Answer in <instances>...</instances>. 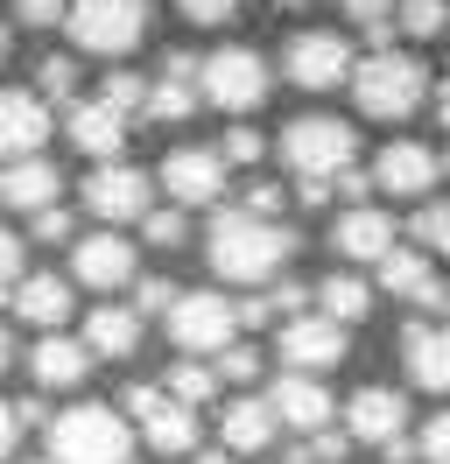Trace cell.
<instances>
[{"label":"cell","mask_w":450,"mask_h":464,"mask_svg":"<svg viewBox=\"0 0 450 464\" xmlns=\"http://www.w3.org/2000/svg\"><path fill=\"white\" fill-rule=\"evenodd\" d=\"M289 254H296V232L281 226V218H260V211H219L211 218V232H204V261H211V275L219 282H268V275H281L289 267Z\"/></svg>","instance_id":"6da1fadb"},{"label":"cell","mask_w":450,"mask_h":464,"mask_svg":"<svg viewBox=\"0 0 450 464\" xmlns=\"http://www.w3.org/2000/svg\"><path fill=\"white\" fill-rule=\"evenodd\" d=\"M352 99H359L366 120H408L429 99V71H422V57H408V50H373V57L352 71Z\"/></svg>","instance_id":"7a4b0ae2"},{"label":"cell","mask_w":450,"mask_h":464,"mask_svg":"<svg viewBox=\"0 0 450 464\" xmlns=\"http://www.w3.org/2000/svg\"><path fill=\"white\" fill-rule=\"evenodd\" d=\"M50 458L56 464H134V436L112 408L84 401V408L50 415Z\"/></svg>","instance_id":"3957f363"},{"label":"cell","mask_w":450,"mask_h":464,"mask_svg":"<svg viewBox=\"0 0 450 464\" xmlns=\"http://www.w3.org/2000/svg\"><path fill=\"white\" fill-rule=\"evenodd\" d=\"M359 155V134L331 113H303L281 127V162L296 169V183H338Z\"/></svg>","instance_id":"277c9868"},{"label":"cell","mask_w":450,"mask_h":464,"mask_svg":"<svg viewBox=\"0 0 450 464\" xmlns=\"http://www.w3.org/2000/svg\"><path fill=\"white\" fill-rule=\"evenodd\" d=\"M148 0H71V14H64V29L78 43L84 57H127L141 35H148Z\"/></svg>","instance_id":"5b68a950"},{"label":"cell","mask_w":450,"mask_h":464,"mask_svg":"<svg viewBox=\"0 0 450 464\" xmlns=\"http://www.w3.org/2000/svg\"><path fill=\"white\" fill-rule=\"evenodd\" d=\"M268 85H275V78H268V57H260V50H240V43H232V50H211V57H204V99H211L219 113H260V106H268Z\"/></svg>","instance_id":"8992f818"},{"label":"cell","mask_w":450,"mask_h":464,"mask_svg":"<svg viewBox=\"0 0 450 464\" xmlns=\"http://www.w3.org/2000/svg\"><path fill=\"white\" fill-rule=\"evenodd\" d=\"M232 331H240V303H225L219 289H183L176 295V310H169V338L183 352H225L232 345Z\"/></svg>","instance_id":"52a82bcc"},{"label":"cell","mask_w":450,"mask_h":464,"mask_svg":"<svg viewBox=\"0 0 450 464\" xmlns=\"http://www.w3.org/2000/svg\"><path fill=\"white\" fill-rule=\"evenodd\" d=\"M281 71H289V85H303V92H338V85H352L359 63H352V50H345V35L303 29V35H289Z\"/></svg>","instance_id":"ba28073f"},{"label":"cell","mask_w":450,"mask_h":464,"mask_svg":"<svg viewBox=\"0 0 450 464\" xmlns=\"http://www.w3.org/2000/svg\"><path fill=\"white\" fill-rule=\"evenodd\" d=\"M148 198H155V183H148L134 162H120V155L84 176V211L106 218V226H134V218H148V211H155Z\"/></svg>","instance_id":"9c48e42d"},{"label":"cell","mask_w":450,"mask_h":464,"mask_svg":"<svg viewBox=\"0 0 450 464\" xmlns=\"http://www.w3.org/2000/svg\"><path fill=\"white\" fill-rule=\"evenodd\" d=\"M127 415H141V436H148L162 458L197 450V408L162 394V387H127Z\"/></svg>","instance_id":"30bf717a"},{"label":"cell","mask_w":450,"mask_h":464,"mask_svg":"<svg viewBox=\"0 0 450 464\" xmlns=\"http://www.w3.org/2000/svg\"><path fill=\"white\" fill-rule=\"evenodd\" d=\"M345 359V324L324 317V310H303V317L281 324V366L289 373H331Z\"/></svg>","instance_id":"8fae6325"},{"label":"cell","mask_w":450,"mask_h":464,"mask_svg":"<svg viewBox=\"0 0 450 464\" xmlns=\"http://www.w3.org/2000/svg\"><path fill=\"white\" fill-rule=\"evenodd\" d=\"M225 148H176L162 162V190L169 204H183V211H197V204H219L225 198Z\"/></svg>","instance_id":"7c38bea8"},{"label":"cell","mask_w":450,"mask_h":464,"mask_svg":"<svg viewBox=\"0 0 450 464\" xmlns=\"http://www.w3.org/2000/svg\"><path fill=\"white\" fill-rule=\"evenodd\" d=\"M408 430V401L394 394V387H359L352 408H345V436L352 443H373V450H394Z\"/></svg>","instance_id":"4fadbf2b"},{"label":"cell","mask_w":450,"mask_h":464,"mask_svg":"<svg viewBox=\"0 0 450 464\" xmlns=\"http://www.w3.org/2000/svg\"><path fill=\"white\" fill-rule=\"evenodd\" d=\"M436 176H444V155L422 141H387L380 162H373V183L387 198H422V190H436Z\"/></svg>","instance_id":"5bb4252c"},{"label":"cell","mask_w":450,"mask_h":464,"mask_svg":"<svg viewBox=\"0 0 450 464\" xmlns=\"http://www.w3.org/2000/svg\"><path fill=\"white\" fill-rule=\"evenodd\" d=\"M71 275H78L84 289H127L134 282V246L120 239V232H84L78 246H71Z\"/></svg>","instance_id":"9a60e30c"},{"label":"cell","mask_w":450,"mask_h":464,"mask_svg":"<svg viewBox=\"0 0 450 464\" xmlns=\"http://www.w3.org/2000/svg\"><path fill=\"white\" fill-rule=\"evenodd\" d=\"M380 289L416 303V310H450V289H444V275H436V261L416 254V246H394L387 261H380Z\"/></svg>","instance_id":"2e32d148"},{"label":"cell","mask_w":450,"mask_h":464,"mask_svg":"<svg viewBox=\"0 0 450 464\" xmlns=\"http://www.w3.org/2000/svg\"><path fill=\"white\" fill-rule=\"evenodd\" d=\"M401 366H408V380L416 387H429V394H450V324H408L401 331Z\"/></svg>","instance_id":"e0dca14e"},{"label":"cell","mask_w":450,"mask_h":464,"mask_svg":"<svg viewBox=\"0 0 450 464\" xmlns=\"http://www.w3.org/2000/svg\"><path fill=\"white\" fill-rule=\"evenodd\" d=\"M43 141H50V106L35 92H0V162L43 155Z\"/></svg>","instance_id":"ac0fdd59"},{"label":"cell","mask_w":450,"mask_h":464,"mask_svg":"<svg viewBox=\"0 0 450 464\" xmlns=\"http://www.w3.org/2000/svg\"><path fill=\"white\" fill-rule=\"evenodd\" d=\"M331 246L345 254V261H373V267H380L394 254V218H387V211H373V204H352V211L331 226Z\"/></svg>","instance_id":"d6986e66"},{"label":"cell","mask_w":450,"mask_h":464,"mask_svg":"<svg viewBox=\"0 0 450 464\" xmlns=\"http://www.w3.org/2000/svg\"><path fill=\"white\" fill-rule=\"evenodd\" d=\"M127 120L134 113H120L112 99H84V106H71V141H78L92 162H112V155L127 148Z\"/></svg>","instance_id":"ffe728a7"},{"label":"cell","mask_w":450,"mask_h":464,"mask_svg":"<svg viewBox=\"0 0 450 464\" xmlns=\"http://www.w3.org/2000/svg\"><path fill=\"white\" fill-rule=\"evenodd\" d=\"M56 190H64V176H56V162H43V155H15V162H0V204H15V211H43V204H56Z\"/></svg>","instance_id":"44dd1931"},{"label":"cell","mask_w":450,"mask_h":464,"mask_svg":"<svg viewBox=\"0 0 450 464\" xmlns=\"http://www.w3.org/2000/svg\"><path fill=\"white\" fill-rule=\"evenodd\" d=\"M268 401H275V415H281V422H296V430H331V415H338L331 387H324L317 373H289Z\"/></svg>","instance_id":"7402d4cb"},{"label":"cell","mask_w":450,"mask_h":464,"mask_svg":"<svg viewBox=\"0 0 450 464\" xmlns=\"http://www.w3.org/2000/svg\"><path fill=\"white\" fill-rule=\"evenodd\" d=\"M92 359H99V352L84 345V338H43V345L28 352V373H35V387H78L84 373H92Z\"/></svg>","instance_id":"603a6c76"},{"label":"cell","mask_w":450,"mask_h":464,"mask_svg":"<svg viewBox=\"0 0 450 464\" xmlns=\"http://www.w3.org/2000/svg\"><path fill=\"white\" fill-rule=\"evenodd\" d=\"M15 317L35 324V331H56V324L71 317V282H56V275H22V282H15Z\"/></svg>","instance_id":"cb8c5ba5"},{"label":"cell","mask_w":450,"mask_h":464,"mask_svg":"<svg viewBox=\"0 0 450 464\" xmlns=\"http://www.w3.org/2000/svg\"><path fill=\"white\" fill-rule=\"evenodd\" d=\"M219 430H225V450H268V443H275V430H281V415H275V401L247 394V401H232V408L219 415Z\"/></svg>","instance_id":"d4e9b609"},{"label":"cell","mask_w":450,"mask_h":464,"mask_svg":"<svg viewBox=\"0 0 450 464\" xmlns=\"http://www.w3.org/2000/svg\"><path fill=\"white\" fill-rule=\"evenodd\" d=\"M84 345L99 352V359H134V345H141V310H134V303H106V310H92Z\"/></svg>","instance_id":"484cf974"},{"label":"cell","mask_w":450,"mask_h":464,"mask_svg":"<svg viewBox=\"0 0 450 464\" xmlns=\"http://www.w3.org/2000/svg\"><path fill=\"white\" fill-rule=\"evenodd\" d=\"M317 303H324V317H338V324H359L366 310H373V289H366L359 275H331V282L317 289Z\"/></svg>","instance_id":"4316f807"},{"label":"cell","mask_w":450,"mask_h":464,"mask_svg":"<svg viewBox=\"0 0 450 464\" xmlns=\"http://www.w3.org/2000/svg\"><path fill=\"white\" fill-rule=\"evenodd\" d=\"M394 29H401V35H416V43H436V35L450 29V0H401Z\"/></svg>","instance_id":"83f0119b"},{"label":"cell","mask_w":450,"mask_h":464,"mask_svg":"<svg viewBox=\"0 0 450 464\" xmlns=\"http://www.w3.org/2000/svg\"><path fill=\"white\" fill-rule=\"evenodd\" d=\"M345 14H352V22H359L366 35H373V50H387L394 35V14H401V0H345Z\"/></svg>","instance_id":"f1b7e54d"},{"label":"cell","mask_w":450,"mask_h":464,"mask_svg":"<svg viewBox=\"0 0 450 464\" xmlns=\"http://www.w3.org/2000/svg\"><path fill=\"white\" fill-rule=\"evenodd\" d=\"M219 380H225V373H211V366L183 359V366H169V394H176V401H191V408H204L211 394H219Z\"/></svg>","instance_id":"f546056e"},{"label":"cell","mask_w":450,"mask_h":464,"mask_svg":"<svg viewBox=\"0 0 450 464\" xmlns=\"http://www.w3.org/2000/svg\"><path fill=\"white\" fill-rule=\"evenodd\" d=\"M141 239H148V246H162V254H176V246L191 239V218H183V204H169V211H148V218H141Z\"/></svg>","instance_id":"4dcf8cb0"},{"label":"cell","mask_w":450,"mask_h":464,"mask_svg":"<svg viewBox=\"0 0 450 464\" xmlns=\"http://www.w3.org/2000/svg\"><path fill=\"white\" fill-rule=\"evenodd\" d=\"M416 246H429V254H444V261H450V198H436V204H422V211H416Z\"/></svg>","instance_id":"1f68e13d"},{"label":"cell","mask_w":450,"mask_h":464,"mask_svg":"<svg viewBox=\"0 0 450 464\" xmlns=\"http://www.w3.org/2000/svg\"><path fill=\"white\" fill-rule=\"evenodd\" d=\"M99 99H112L120 113H148V78H134V71H112L106 85H99Z\"/></svg>","instance_id":"d6a6232c"},{"label":"cell","mask_w":450,"mask_h":464,"mask_svg":"<svg viewBox=\"0 0 450 464\" xmlns=\"http://www.w3.org/2000/svg\"><path fill=\"white\" fill-rule=\"evenodd\" d=\"M176 14L197 29H225V22H240V0H176Z\"/></svg>","instance_id":"836d02e7"},{"label":"cell","mask_w":450,"mask_h":464,"mask_svg":"<svg viewBox=\"0 0 450 464\" xmlns=\"http://www.w3.org/2000/svg\"><path fill=\"white\" fill-rule=\"evenodd\" d=\"M35 85L50 92V99H71L78 92V57H43L35 63Z\"/></svg>","instance_id":"e575fe53"},{"label":"cell","mask_w":450,"mask_h":464,"mask_svg":"<svg viewBox=\"0 0 450 464\" xmlns=\"http://www.w3.org/2000/svg\"><path fill=\"white\" fill-rule=\"evenodd\" d=\"M176 282H162V275H148V282H134V310L141 317H169V310H176Z\"/></svg>","instance_id":"d590c367"},{"label":"cell","mask_w":450,"mask_h":464,"mask_svg":"<svg viewBox=\"0 0 450 464\" xmlns=\"http://www.w3.org/2000/svg\"><path fill=\"white\" fill-rule=\"evenodd\" d=\"M28 232H35L43 246H64V239H71V211H64V204H43V211H28Z\"/></svg>","instance_id":"8d00e7d4"},{"label":"cell","mask_w":450,"mask_h":464,"mask_svg":"<svg viewBox=\"0 0 450 464\" xmlns=\"http://www.w3.org/2000/svg\"><path fill=\"white\" fill-rule=\"evenodd\" d=\"M64 14H71V0H15V22L22 29H56Z\"/></svg>","instance_id":"74e56055"},{"label":"cell","mask_w":450,"mask_h":464,"mask_svg":"<svg viewBox=\"0 0 450 464\" xmlns=\"http://www.w3.org/2000/svg\"><path fill=\"white\" fill-rule=\"evenodd\" d=\"M225 162H240V169H253V162H260V155H268V141H260V134H253V127H232V134H225Z\"/></svg>","instance_id":"f35d334b"},{"label":"cell","mask_w":450,"mask_h":464,"mask_svg":"<svg viewBox=\"0 0 450 464\" xmlns=\"http://www.w3.org/2000/svg\"><path fill=\"white\" fill-rule=\"evenodd\" d=\"M422 464H450V415L422 422Z\"/></svg>","instance_id":"ab89813d"},{"label":"cell","mask_w":450,"mask_h":464,"mask_svg":"<svg viewBox=\"0 0 450 464\" xmlns=\"http://www.w3.org/2000/svg\"><path fill=\"white\" fill-rule=\"evenodd\" d=\"M219 373L225 380H253V373H260V352H253V345H225L219 352Z\"/></svg>","instance_id":"60d3db41"},{"label":"cell","mask_w":450,"mask_h":464,"mask_svg":"<svg viewBox=\"0 0 450 464\" xmlns=\"http://www.w3.org/2000/svg\"><path fill=\"white\" fill-rule=\"evenodd\" d=\"M15 282H22V239L0 232V289H15Z\"/></svg>","instance_id":"b9f144b4"},{"label":"cell","mask_w":450,"mask_h":464,"mask_svg":"<svg viewBox=\"0 0 450 464\" xmlns=\"http://www.w3.org/2000/svg\"><path fill=\"white\" fill-rule=\"evenodd\" d=\"M303 310H309V289L281 282V289H275V317H303Z\"/></svg>","instance_id":"7bdbcfd3"},{"label":"cell","mask_w":450,"mask_h":464,"mask_svg":"<svg viewBox=\"0 0 450 464\" xmlns=\"http://www.w3.org/2000/svg\"><path fill=\"white\" fill-rule=\"evenodd\" d=\"M268 317H275V295H247V303H240V324H247V331H260Z\"/></svg>","instance_id":"ee69618b"},{"label":"cell","mask_w":450,"mask_h":464,"mask_svg":"<svg viewBox=\"0 0 450 464\" xmlns=\"http://www.w3.org/2000/svg\"><path fill=\"white\" fill-rule=\"evenodd\" d=\"M247 211L275 218V211H281V190H275V183H253V190H247Z\"/></svg>","instance_id":"f6af8a7d"},{"label":"cell","mask_w":450,"mask_h":464,"mask_svg":"<svg viewBox=\"0 0 450 464\" xmlns=\"http://www.w3.org/2000/svg\"><path fill=\"white\" fill-rule=\"evenodd\" d=\"M15 436H22V415H15V408L0 401V458H7V450H15Z\"/></svg>","instance_id":"bcb514c9"},{"label":"cell","mask_w":450,"mask_h":464,"mask_svg":"<svg viewBox=\"0 0 450 464\" xmlns=\"http://www.w3.org/2000/svg\"><path fill=\"white\" fill-rule=\"evenodd\" d=\"M7 359H15V338H7V331H0V366H7Z\"/></svg>","instance_id":"7dc6e473"},{"label":"cell","mask_w":450,"mask_h":464,"mask_svg":"<svg viewBox=\"0 0 450 464\" xmlns=\"http://www.w3.org/2000/svg\"><path fill=\"white\" fill-rule=\"evenodd\" d=\"M0 63H7V22H0Z\"/></svg>","instance_id":"c3c4849f"},{"label":"cell","mask_w":450,"mask_h":464,"mask_svg":"<svg viewBox=\"0 0 450 464\" xmlns=\"http://www.w3.org/2000/svg\"><path fill=\"white\" fill-rule=\"evenodd\" d=\"M275 7H309V0H275Z\"/></svg>","instance_id":"681fc988"},{"label":"cell","mask_w":450,"mask_h":464,"mask_svg":"<svg viewBox=\"0 0 450 464\" xmlns=\"http://www.w3.org/2000/svg\"><path fill=\"white\" fill-rule=\"evenodd\" d=\"M28 464H35V458H28ZM50 464H56V458H50Z\"/></svg>","instance_id":"f907efd6"}]
</instances>
